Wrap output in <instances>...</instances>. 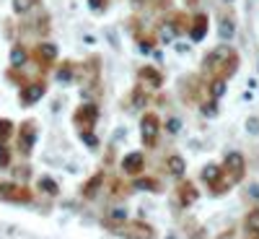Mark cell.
I'll list each match as a JSON object with an SVG mask.
<instances>
[{
    "label": "cell",
    "mask_w": 259,
    "mask_h": 239,
    "mask_svg": "<svg viewBox=\"0 0 259 239\" xmlns=\"http://www.w3.org/2000/svg\"><path fill=\"white\" fill-rule=\"evenodd\" d=\"M236 68H239V55L228 45H218L202 60V71L210 73L212 78H221V81H228L236 73Z\"/></svg>",
    "instance_id": "6da1fadb"
},
{
    "label": "cell",
    "mask_w": 259,
    "mask_h": 239,
    "mask_svg": "<svg viewBox=\"0 0 259 239\" xmlns=\"http://www.w3.org/2000/svg\"><path fill=\"white\" fill-rule=\"evenodd\" d=\"M99 122V104L96 101H85L80 107H75L73 112V125L80 130V133H91Z\"/></svg>",
    "instance_id": "7a4b0ae2"
},
{
    "label": "cell",
    "mask_w": 259,
    "mask_h": 239,
    "mask_svg": "<svg viewBox=\"0 0 259 239\" xmlns=\"http://www.w3.org/2000/svg\"><path fill=\"white\" fill-rule=\"evenodd\" d=\"M158 135H161V117L156 112H145L140 117V141H143V146L156 148Z\"/></svg>",
    "instance_id": "3957f363"
},
{
    "label": "cell",
    "mask_w": 259,
    "mask_h": 239,
    "mask_svg": "<svg viewBox=\"0 0 259 239\" xmlns=\"http://www.w3.org/2000/svg\"><path fill=\"white\" fill-rule=\"evenodd\" d=\"M221 169H223L226 180H228L231 185H236V182H241L244 175H246V159L239 154V151H231V154H226Z\"/></svg>",
    "instance_id": "277c9868"
},
{
    "label": "cell",
    "mask_w": 259,
    "mask_h": 239,
    "mask_svg": "<svg viewBox=\"0 0 259 239\" xmlns=\"http://www.w3.org/2000/svg\"><path fill=\"white\" fill-rule=\"evenodd\" d=\"M0 200L24 206L34 200V190H29L26 185H18V182H0Z\"/></svg>",
    "instance_id": "5b68a950"
},
{
    "label": "cell",
    "mask_w": 259,
    "mask_h": 239,
    "mask_svg": "<svg viewBox=\"0 0 259 239\" xmlns=\"http://www.w3.org/2000/svg\"><path fill=\"white\" fill-rule=\"evenodd\" d=\"M36 135H39V133H36V122H34V120L21 122L18 135H16V148H18V154H21V156H29L31 151H34Z\"/></svg>",
    "instance_id": "8992f818"
},
{
    "label": "cell",
    "mask_w": 259,
    "mask_h": 239,
    "mask_svg": "<svg viewBox=\"0 0 259 239\" xmlns=\"http://www.w3.org/2000/svg\"><path fill=\"white\" fill-rule=\"evenodd\" d=\"M29 57L41 71H50L57 60V45H52V42H39V45H34V50L29 52Z\"/></svg>",
    "instance_id": "52a82bcc"
},
{
    "label": "cell",
    "mask_w": 259,
    "mask_h": 239,
    "mask_svg": "<svg viewBox=\"0 0 259 239\" xmlns=\"http://www.w3.org/2000/svg\"><path fill=\"white\" fill-rule=\"evenodd\" d=\"M202 180L210 185L212 195H223V192H228V187H231V182L226 180L221 164H207V166L202 169Z\"/></svg>",
    "instance_id": "ba28073f"
},
{
    "label": "cell",
    "mask_w": 259,
    "mask_h": 239,
    "mask_svg": "<svg viewBox=\"0 0 259 239\" xmlns=\"http://www.w3.org/2000/svg\"><path fill=\"white\" fill-rule=\"evenodd\" d=\"M45 94H47V83L41 81V78H36V81H29V83L24 86V89H21L18 101L24 104V107H31V104H36Z\"/></svg>",
    "instance_id": "9c48e42d"
},
{
    "label": "cell",
    "mask_w": 259,
    "mask_h": 239,
    "mask_svg": "<svg viewBox=\"0 0 259 239\" xmlns=\"http://www.w3.org/2000/svg\"><path fill=\"white\" fill-rule=\"evenodd\" d=\"M138 81L143 89H153L158 91L161 86H163V73L158 68H153V65H143V68L138 71Z\"/></svg>",
    "instance_id": "30bf717a"
},
{
    "label": "cell",
    "mask_w": 259,
    "mask_h": 239,
    "mask_svg": "<svg viewBox=\"0 0 259 239\" xmlns=\"http://www.w3.org/2000/svg\"><path fill=\"white\" fill-rule=\"evenodd\" d=\"M197 198H200V190L194 187V182H189V180L179 182V187H177V200H179L182 208L194 206V203H197Z\"/></svg>",
    "instance_id": "8fae6325"
},
{
    "label": "cell",
    "mask_w": 259,
    "mask_h": 239,
    "mask_svg": "<svg viewBox=\"0 0 259 239\" xmlns=\"http://www.w3.org/2000/svg\"><path fill=\"white\" fill-rule=\"evenodd\" d=\"M143 169H145V156L140 154V151H133V154H127L122 159V172L130 175V177H140Z\"/></svg>",
    "instance_id": "7c38bea8"
},
{
    "label": "cell",
    "mask_w": 259,
    "mask_h": 239,
    "mask_svg": "<svg viewBox=\"0 0 259 239\" xmlns=\"http://www.w3.org/2000/svg\"><path fill=\"white\" fill-rule=\"evenodd\" d=\"M207 29H210L207 13H194L192 16V24H189V39L192 42H202L207 37Z\"/></svg>",
    "instance_id": "4fadbf2b"
},
{
    "label": "cell",
    "mask_w": 259,
    "mask_h": 239,
    "mask_svg": "<svg viewBox=\"0 0 259 239\" xmlns=\"http://www.w3.org/2000/svg\"><path fill=\"white\" fill-rule=\"evenodd\" d=\"M166 21H168V26L174 29V34H177V37H182V34H189L192 16H189L187 11H171Z\"/></svg>",
    "instance_id": "5bb4252c"
},
{
    "label": "cell",
    "mask_w": 259,
    "mask_h": 239,
    "mask_svg": "<svg viewBox=\"0 0 259 239\" xmlns=\"http://www.w3.org/2000/svg\"><path fill=\"white\" fill-rule=\"evenodd\" d=\"M218 34H221L223 42L233 39V34H236V18H233V13L228 8L218 11Z\"/></svg>",
    "instance_id": "9a60e30c"
},
{
    "label": "cell",
    "mask_w": 259,
    "mask_h": 239,
    "mask_svg": "<svg viewBox=\"0 0 259 239\" xmlns=\"http://www.w3.org/2000/svg\"><path fill=\"white\" fill-rule=\"evenodd\" d=\"M124 236L127 239H156V231L150 224H143V221H133L124 226Z\"/></svg>",
    "instance_id": "2e32d148"
},
{
    "label": "cell",
    "mask_w": 259,
    "mask_h": 239,
    "mask_svg": "<svg viewBox=\"0 0 259 239\" xmlns=\"http://www.w3.org/2000/svg\"><path fill=\"white\" fill-rule=\"evenodd\" d=\"M104 180H106V172H104V169H99L96 175L83 185V192H80V195H83L85 200H96V195H99V192H101V187H104Z\"/></svg>",
    "instance_id": "e0dca14e"
},
{
    "label": "cell",
    "mask_w": 259,
    "mask_h": 239,
    "mask_svg": "<svg viewBox=\"0 0 259 239\" xmlns=\"http://www.w3.org/2000/svg\"><path fill=\"white\" fill-rule=\"evenodd\" d=\"M80 73V65H75L73 60H65V62H60L57 65V71H55V78L60 81V83H70V81H75V76Z\"/></svg>",
    "instance_id": "ac0fdd59"
},
{
    "label": "cell",
    "mask_w": 259,
    "mask_h": 239,
    "mask_svg": "<svg viewBox=\"0 0 259 239\" xmlns=\"http://www.w3.org/2000/svg\"><path fill=\"white\" fill-rule=\"evenodd\" d=\"M244 231L251 239H259V206H254L246 216H244Z\"/></svg>",
    "instance_id": "d6986e66"
},
{
    "label": "cell",
    "mask_w": 259,
    "mask_h": 239,
    "mask_svg": "<svg viewBox=\"0 0 259 239\" xmlns=\"http://www.w3.org/2000/svg\"><path fill=\"white\" fill-rule=\"evenodd\" d=\"M184 169H187L184 156H179V154H171V156L166 159V172H168L171 177H182V175H184Z\"/></svg>",
    "instance_id": "ffe728a7"
},
{
    "label": "cell",
    "mask_w": 259,
    "mask_h": 239,
    "mask_svg": "<svg viewBox=\"0 0 259 239\" xmlns=\"http://www.w3.org/2000/svg\"><path fill=\"white\" fill-rule=\"evenodd\" d=\"M26 60H29V50H26L24 45H13V47H11V68L21 71V68L26 65Z\"/></svg>",
    "instance_id": "44dd1931"
},
{
    "label": "cell",
    "mask_w": 259,
    "mask_h": 239,
    "mask_svg": "<svg viewBox=\"0 0 259 239\" xmlns=\"http://www.w3.org/2000/svg\"><path fill=\"white\" fill-rule=\"evenodd\" d=\"M29 31H34L36 37H47V34H50V13L41 11V13H39V18H36V21H31Z\"/></svg>",
    "instance_id": "7402d4cb"
},
{
    "label": "cell",
    "mask_w": 259,
    "mask_h": 239,
    "mask_svg": "<svg viewBox=\"0 0 259 239\" xmlns=\"http://www.w3.org/2000/svg\"><path fill=\"white\" fill-rule=\"evenodd\" d=\"M135 190H145V192H161V180L156 177H135Z\"/></svg>",
    "instance_id": "603a6c76"
},
{
    "label": "cell",
    "mask_w": 259,
    "mask_h": 239,
    "mask_svg": "<svg viewBox=\"0 0 259 239\" xmlns=\"http://www.w3.org/2000/svg\"><path fill=\"white\" fill-rule=\"evenodd\" d=\"M156 39H158V42H171V39H177L174 29L168 26V21H166V18H163V21H158V29H156Z\"/></svg>",
    "instance_id": "cb8c5ba5"
},
{
    "label": "cell",
    "mask_w": 259,
    "mask_h": 239,
    "mask_svg": "<svg viewBox=\"0 0 259 239\" xmlns=\"http://www.w3.org/2000/svg\"><path fill=\"white\" fill-rule=\"evenodd\" d=\"M13 122L11 120H6V117H0V146H6L11 138H13Z\"/></svg>",
    "instance_id": "d4e9b609"
},
{
    "label": "cell",
    "mask_w": 259,
    "mask_h": 239,
    "mask_svg": "<svg viewBox=\"0 0 259 239\" xmlns=\"http://www.w3.org/2000/svg\"><path fill=\"white\" fill-rule=\"evenodd\" d=\"M34 6H36V0H13V13L16 16H26V13L34 11Z\"/></svg>",
    "instance_id": "484cf974"
},
{
    "label": "cell",
    "mask_w": 259,
    "mask_h": 239,
    "mask_svg": "<svg viewBox=\"0 0 259 239\" xmlns=\"http://www.w3.org/2000/svg\"><path fill=\"white\" fill-rule=\"evenodd\" d=\"M207 91H210V99H215V101H218V99L226 94V81H221V78H212Z\"/></svg>",
    "instance_id": "4316f807"
},
{
    "label": "cell",
    "mask_w": 259,
    "mask_h": 239,
    "mask_svg": "<svg viewBox=\"0 0 259 239\" xmlns=\"http://www.w3.org/2000/svg\"><path fill=\"white\" fill-rule=\"evenodd\" d=\"M124 221H127L124 208H112V211H109V219H106L104 224H106V226H114V224H124Z\"/></svg>",
    "instance_id": "83f0119b"
},
{
    "label": "cell",
    "mask_w": 259,
    "mask_h": 239,
    "mask_svg": "<svg viewBox=\"0 0 259 239\" xmlns=\"http://www.w3.org/2000/svg\"><path fill=\"white\" fill-rule=\"evenodd\" d=\"M36 187H39L41 192H47V195H57V182H55L52 177H41V180L36 182Z\"/></svg>",
    "instance_id": "f1b7e54d"
},
{
    "label": "cell",
    "mask_w": 259,
    "mask_h": 239,
    "mask_svg": "<svg viewBox=\"0 0 259 239\" xmlns=\"http://www.w3.org/2000/svg\"><path fill=\"white\" fill-rule=\"evenodd\" d=\"M156 42H158V39H156V37H150V34H143V31L138 34V45H140V50H143V52H148L150 47L156 45Z\"/></svg>",
    "instance_id": "f546056e"
},
{
    "label": "cell",
    "mask_w": 259,
    "mask_h": 239,
    "mask_svg": "<svg viewBox=\"0 0 259 239\" xmlns=\"http://www.w3.org/2000/svg\"><path fill=\"white\" fill-rule=\"evenodd\" d=\"M200 110H202V115H207V117H215V115H218V104H215V99H210V101L200 104Z\"/></svg>",
    "instance_id": "4dcf8cb0"
},
{
    "label": "cell",
    "mask_w": 259,
    "mask_h": 239,
    "mask_svg": "<svg viewBox=\"0 0 259 239\" xmlns=\"http://www.w3.org/2000/svg\"><path fill=\"white\" fill-rule=\"evenodd\" d=\"M89 8L94 13H104L106 8H109V0H89Z\"/></svg>",
    "instance_id": "1f68e13d"
},
{
    "label": "cell",
    "mask_w": 259,
    "mask_h": 239,
    "mask_svg": "<svg viewBox=\"0 0 259 239\" xmlns=\"http://www.w3.org/2000/svg\"><path fill=\"white\" fill-rule=\"evenodd\" d=\"M11 166V148L8 146H0V169Z\"/></svg>",
    "instance_id": "d6a6232c"
},
{
    "label": "cell",
    "mask_w": 259,
    "mask_h": 239,
    "mask_svg": "<svg viewBox=\"0 0 259 239\" xmlns=\"http://www.w3.org/2000/svg\"><path fill=\"white\" fill-rule=\"evenodd\" d=\"M133 104H145V91H143V86H135L133 89Z\"/></svg>",
    "instance_id": "836d02e7"
},
{
    "label": "cell",
    "mask_w": 259,
    "mask_h": 239,
    "mask_svg": "<svg viewBox=\"0 0 259 239\" xmlns=\"http://www.w3.org/2000/svg\"><path fill=\"white\" fill-rule=\"evenodd\" d=\"M80 138H83V143H85V146H91V148H99V138H96L94 133H80Z\"/></svg>",
    "instance_id": "e575fe53"
},
{
    "label": "cell",
    "mask_w": 259,
    "mask_h": 239,
    "mask_svg": "<svg viewBox=\"0 0 259 239\" xmlns=\"http://www.w3.org/2000/svg\"><path fill=\"white\" fill-rule=\"evenodd\" d=\"M179 127H182V122L174 117V120H168V127L166 130H168V133H179Z\"/></svg>",
    "instance_id": "d590c367"
},
{
    "label": "cell",
    "mask_w": 259,
    "mask_h": 239,
    "mask_svg": "<svg viewBox=\"0 0 259 239\" xmlns=\"http://www.w3.org/2000/svg\"><path fill=\"white\" fill-rule=\"evenodd\" d=\"M112 192H114V195H117V192H122V182H119V180H114V182H112Z\"/></svg>",
    "instance_id": "8d00e7d4"
},
{
    "label": "cell",
    "mask_w": 259,
    "mask_h": 239,
    "mask_svg": "<svg viewBox=\"0 0 259 239\" xmlns=\"http://www.w3.org/2000/svg\"><path fill=\"white\" fill-rule=\"evenodd\" d=\"M130 3H135V6H143V3H145V0H130Z\"/></svg>",
    "instance_id": "74e56055"
}]
</instances>
